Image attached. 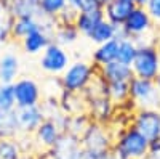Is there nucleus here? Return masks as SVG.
<instances>
[{
  "mask_svg": "<svg viewBox=\"0 0 160 159\" xmlns=\"http://www.w3.org/2000/svg\"><path fill=\"white\" fill-rule=\"evenodd\" d=\"M151 141L133 125H128L114 135L112 151L118 159H142L149 151Z\"/></svg>",
  "mask_w": 160,
  "mask_h": 159,
  "instance_id": "f257e3e1",
  "label": "nucleus"
},
{
  "mask_svg": "<svg viewBox=\"0 0 160 159\" xmlns=\"http://www.w3.org/2000/svg\"><path fill=\"white\" fill-rule=\"evenodd\" d=\"M98 76V68L93 63L78 60L71 63L66 71L59 76V81L64 92H74V93H83L85 88L93 82Z\"/></svg>",
  "mask_w": 160,
  "mask_h": 159,
  "instance_id": "f03ea898",
  "label": "nucleus"
},
{
  "mask_svg": "<svg viewBox=\"0 0 160 159\" xmlns=\"http://www.w3.org/2000/svg\"><path fill=\"white\" fill-rule=\"evenodd\" d=\"M131 71L135 77L151 79L155 81V77L160 72V51L152 40L139 42L136 58L131 64Z\"/></svg>",
  "mask_w": 160,
  "mask_h": 159,
  "instance_id": "7ed1b4c3",
  "label": "nucleus"
},
{
  "mask_svg": "<svg viewBox=\"0 0 160 159\" xmlns=\"http://www.w3.org/2000/svg\"><path fill=\"white\" fill-rule=\"evenodd\" d=\"M157 28L154 21L151 19L149 13L146 11V8L142 7H135L133 11L128 15L127 21L123 23V26L118 29V35H117V40L120 39H135V40L139 44V42H144V37L151 34V32H155Z\"/></svg>",
  "mask_w": 160,
  "mask_h": 159,
  "instance_id": "20e7f679",
  "label": "nucleus"
},
{
  "mask_svg": "<svg viewBox=\"0 0 160 159\" xmlns=\"http://www.w3.org/2000/svg\"><path fill=\"white\" fill-rule=\"evenodd\" d=\"M82 148L96 154L104 156L112 151L114 146V132L109 125L99 124V122H91L83 137L80 138Z\"/></svg>",
  "mask_w": 160,
  "mask_h": 159,
  "instance_id": "39448f33",
  "label": "nucleus"
},
{
  "mask_svg": "<svg viewBox=\"0 0 160 159\" xmlns=\"http://www.w3.org/2000/svg\"><path fill=\"white\" fill-rule=\"evenodd\" d=\"M130 84V101L136 109L141 108H158L160 109V93L155 81L142 77H131Z\"/></svg>",
  "mask_w": 160,
  "mask_h": 159,
  "instance_id": "423d86ee",
  "label": "nucleus"
},
{
  "mask_svg": "<svg viewBox=\"0 0 160 159\" xmlns=\"http://www.w3.org/2000/svg\"><path fill=\"white\" fill-rule=\"evenodd\" d=\"M40 69L50 76H61L66 68L71 64V56L64 47L51 42L42 53H40Z\"/></svg>",
  "mask_w": 160,
  "mask_h": 159,
  "instance_id": "0eeeda50",
  "label": "nucleus"
},
{
  "mask_svg": "<svg viewBox=\"0 0 160 159\" xmlns=\"http://www.w3.org/2000/svg\"><path fill=\"white\" fill-rule=\"evenodd\" d=\"M131 125L148 138L155 141L160 138V109L158 108H141L135 109Z\"/></svg>",
  "mask_w": 160,
  "mask_h": 159,
  "instance_id": "6e6552de",
  "label": "nucleus"
},
{
  "mask_svg": "<svg viewBox=\"0 0 160 159\" xmlns=\"http://www.w3.org/2000/svg\"><path fill=\"white\" fill-rule=\"evenodd\" d=\"M15 90V100L16 108H26V106H35L40 104L43 100L42 87L32 77H19L13 82Z\"/></svg>",
  "mask_w": 160,
  "mask_h": 159,
  "instance_id": "1a4fd4ad",
  "label": "nucleus"
},
{
  "mask_svg": "<svg viewBox=\"0 0 160 159\" xmlns=\"http://www.w3.org/2000/svg\"><path fill=\"white\" fill-rule=\"evenodd\" d=\"M64 134V129L59 122H56L55 119L45 117L43 122L37 127V130L32 134L35 150L38 151H48L53 145H55L59 137Z\"/></svg>",
  "mask_w": 160,
  "mask_h": 159,
  "instance_id": "9d476101",
  "label": "nucleus"
},
{
  "mask_svg": "<svg viewBox=\"0 0 160 159\" xmlns=\"http://www.w3.org/2000/svg\"><path fill=\"white\" fill-rule=\"evenodd\" d=\"M16 121L19 127V134L22 135H32L37 127L43 122L45 113L40 104L35 106H26V108H16Z\"/></svg>",
  "mask_w": 160,
  "mask_h": 159,
  "instance_id": "9b49d317",
  "label": "nucleus"
},
{
  "mask_svg": "<svg viewBox=\"0 0 160 159\" xmlns=\"http://www.w3.org/2000/svg\"><path fill=\"white\" fill-rule=\"evenodd\" d=\"M80 150H82L80 140L64 132L59 140L48 150V154L51 159H77Z\"/></svg>",
  "mask_w": 160,
  "mask_h": 159,
  "instance_id": "f8f14e48",
  "label": "nucleus"
},
{
  "mask_svg": "<svg viewBox=\"0 0 160 159\" xmlns=\"http://www.w3.org/2000/svg\"><path fill=\"white\" fill-rule=\"evenodd\" d=\"M98 77H101L106 84L109 82H130L133 77L131 66L123 64L120 61H112L109 64H104L98 68Z\"/></svg>",
  "mask_w": 160,
  "mask_h": 159,
  "instance_id": "ddd939ff",
  "label": "nucleus"
},
{
  "mask_svg": "<svg viewBox=\"0 0 160 159\" xmlns=\"http://www.w3.org/2000/svg\"><path fill=\"white\" fill-rule=\"evenodd\" d=\"M133 8L135 5L125 2V0H109L104 3V18L117 28H122Z\"/></svg>",
  "mask_w": 160,
  "mask_h": 159,
  "instance_id": "4468645a",
  "label": "nucleus"
},
{
  "mask_svg": "<svg viewBox=\"0 0 160 159\" xmlns=\"http://www.w3.org/2000/svg\"><path fill=\"white\" fill-rule=\"evenodd\" d=\"M51 42H53L51 35L42 28H37L35 31H32L31 34H28L22 39L21 47L28 55H40Z\"/></svg>",
  "mask_w": 160,
  "mask_h": 159,
  "instance_id": "2eb2a0df",
  "label": "nucleus"
},
{
  "mask_svg": "<svg viewBox=\"0 0 160 159\" xmlns=\"http://www.w3.org/2000/svg\"><path fill=\"white\" fill-rule=\"evenodd\" d=\"M59 108L66 116L88 114L87 98L83 93H74V92H62L59 97Z\"/></svg>",
  "mask_w": 160,
  "mask_h": 159,
  "instance_id": "dca6fc26",
  "label": "nucleus"
},
{
  "mask_svg": "<svg viewBox=\"0 0 160 159\" xmlns=\"http://www.w3.org/2000/svg\"><path fill=\"white\" fill-rule=\"evenodd\" d=\"M117 51H118V40L117 39L99 44V45H96V48L91 53V63L95 64L96 68H101L104 64H109V63L117 60Z\"/></svg>",
  "mask_w": 160,
  "mask_h": 159,
  "instance_id": "f3484780",
  "label": "nucleus"
},
{
  "mask_svg": "<svg viewBox=\"0 0 160 159\" xmlns=\"http://www.w3.org/2000/svg\"><path fill=\"white\" fill-rule=\"evenodd\" d=\"M8 11L13 18H19V16L40 18L42 16L40 0H10Z\"/></svg>",
  "mask_w": 160,
  "mask_h": 159,
  "instance_id": "a211bd4d",
  "label": "nucleus"
},
{
  "mask_svg": "<svg viewBox=\"0 0 160 159\" xmlns=\"http://www.w3.org/2000/svg\"><path fill=\"white\" fill-rule=\"evenodd\" d=\"M19 74V58L13 53L0 56V84H13Z\"/></svg>",
  "mask_w": 160,
  "mask_h": 159,
  "instance_id": "6ab92c4d",
  "label": "nucleus"
},
{
  "mask_svg": "<svg viewBox=\"0 0 160 159\" xmlns=\"http://www.w3.org/2000/svg\"><path fill=\"white\" fill-rule=\"evenodd\" d=\"M80 32L77 31L74 23H56V28L51 34V40L61 47H68L77 42Z\"/></svg>",
  "mask_w": 160,
  "mask_h": 159,
  "instance_id": "aec40b11",
  "label": "nucleus"
},
{
  "mask_svg": "<svg viewBox=\"0 0 160 159\" xmlns=\"http://www.w3.org/2000/svg\"><path fill=\"white\" fill-rule=\"evenodd\" d=\"M40 28V21L38 18L32 16H19V18H13L11 21V40H22V39Z\"/></svg>",
  "mask_w": 160,
  "mask_h": 159,
  "instance_id": "412c9836",
  "label": "nucleus"
},
{
  "mask_svg": "<svg viewBox=\"0 0 160 159\" xmlns=\"http://www.w3.org/2000/svg\"><path fill=\"white\" fill-rule=\"evenodd\" d=\"M118 29H120V28L114 26L112 23H109L108 19L104 18L102 21H99V23L95 26V29L88 34L87 39H90L93 44L99 45V44H104V42H108V40H112V39H117Z\"/></svg>",
  "mask_w": 160,
  "mask_h": 159,
  "instance_id": "4be33fe9",
  "label": "nucleus"
},
{
  "mask_svg": "<svg viewBox=\"0 0 160 159\" xmlns=\"http://www.w3.org/2000/svg\"><path fill=\"white\" fill-rule=\"evenodd\" d=\"M104 19V11H93V13H77L74 24L80 35L88 37V34L95 29V26Z\"/></svg>",
  "mask_w": 160,
  "mask_h": 159,
  "instance_id": "5701e85b",
  "label": "nucleus"
},
{
  "mask_svg": "<svg viewBox=\"0 0 160 159\" xmlns=\"http://www.w3.org/2000/svg\"><path fill=\"white\" fill-rule=\"evenodd\" d=\"M91 117L88 114H77V116H68L66 119V124H64V132L69 134L75 138H82L83 134L87 132V129L91 124Z\"/></svg>",
  "mask_w": 160,
  "mask_h": 159,
  "instance_id": "b1692460",
  "label": "nucleus"
},
{
  "mask_svg": "<svg viewBox=\"0 0 160 159\" xmlns=\"http://www.w3.org/2000/svg\"><path fill=\"white\" fill-rule=\"evenodd\" d=\"M19 135L16 111H0V138H18Z\"/></svg>",
  "mask_w": 160,
  "mask_h": 159,
  "instance_id": "393cba45",
  "label": "nucleus"
},
{
  "mask_svg": "<svg viewBox=\"0 0 160 159\" xmlns=\"http://www.w3.org/2000/svg\"><path fill=\"white\" fill-rule=\"evenodd\" d=\"M106 93L115 106L130 101V84L128 82H109L106 84Z\"/></svg>",
  "mask_w": 160,
  "mask_h": 159,
  "instance_id": "a878e982",
  "label": "nucleus"
},
{
  "mask_svg": "<svg viewBox=\"0 0 160 159\" xmlns=\"http://www.w3.org/2000/svg\"><path fill=\"white\" fill-rule=\"evenodd\" d=\"M138 42L135 39H120L118 40V51H117V61L123 63V64H128L131 66L133 61L136 58V51H138Z\"/></svg>",
  "mask_w": 160,
  "mask_h": 159,
  "instance_id": "bb28decb",
  "label": "nucleus"
},
{
  "mask_svg": "<svg viewBox=\"0 0 160 159\" xmlns=\"http://www.w3.org/2000/svg\"><path fill=\"white\" fill-rule=\"evenodd\" d=\"M24 156L16 138H0V159H21Z\"/></svg>",
  "mask_w": 160,
  "mask_h": 159,
  "instance_id": "cd10ccee",
  "label": "nucleus"
},
{
  "mask_svg": "<svg viewBox=\"0 0 160 159\" xmlns=\"http://www.w3.org/2000/svg\"><path fill=\"white\" fill-rule=\"evenodd\" d=\"M68 8V0H40L42 16L56 19L61 13Z\"/></svg>",
  "mask_w": 160,
  "mask_h": 159,
  "instance_id": "c85d7f7f",
  "label": "nucleus"
},
{
  "mask_svg": "<svg viewBox=\"0 0 160 159\" xmlns=\"http://www.w3.org/2000/svg\"><path fill=\"white\" fill-rule=\"evenodd\" d=\"M11 21L13 16L10 15L8 8L0 0V44H8L11 40Z\"/></svg>",
  "mask_w": 160,
  "mask_h": 159,
  "instance_id": "c756f323",
  "label": "nucleus"
},
{
  "mask_svg": "<svg viewBox=\"0 0 160 159\" xmlns=\"http://www.w3.org/2000/svg\"><path fill=\"white\" fill-rule=\"evenodd\" d=\"M11 109H16L13 84H0V111H11Z\"/></svg>",
  "mask_w": 160,
  "mask_h": 159,
  "instance_id": "7c9ffc66",
  "label": "nucleus"
},
{
  "mask_svg": "<svg viewBox=\"0 0 160 159\" xmlns=\"http://www.w3.org/2000/svg\"><path fill=\"white\" fill-rule=\"evenodd\" d=\"M75 11L77 13L104 11V2H102V0H77Z\"/></svg>",
  "mask_w": 160,
  "mask_h": 159,
  "instance_id": "2f4dec72",
  "label": "nucleus"
},
{
  "mask_svg": "<svg viewBox=\"0 0 160 159\" xmlns=\"http://www.w3.org/2000/svg\"><path fill=\"white\" fill-rule=\"evenodd\" d=\"M144 8L149 13V16L154 21L155 28L158 29L160 28V0H148V3H146Z\"/></svg>",
  "mask_w": 160,
  "mask_h": 159,
  "instance_id": "473e14b6",
  "label": "nucleus"
},
{
  "mask_svg": "<svg viewBox=\"0 0 160 159\" xmlns=\"http://www.w3.org/2000/svg\"><path fill=\"white\" fill-rule=\"evenodd\" d=\"M142 159H160V138L155 141H151L149 151Z\"/></svg>",
  "mask_w": 160,
  "mask_h": 159,
  "instance_id": "72a5a7b5",
  "label": "nucleus"
},
{
  "mask_svg": "<svg viewBox=\"0 0 160 159\" xmlns=\"http://www.w3.org/2000/svg\"><path fill=\"white\" fill-rule=\"evenodd\" d=\"M101 156H96V154H93V153H90V151H87V150H80V153L77 154V159H99Z\"/></svg>",
  "mask_w": 160,
  "mask_h": 159,
  "instance_id": "f704fd0d",
  "label": "nucleus"
},
{
  "mask_svg": "<svg viewBox=\"0 0 160 159\" xmlns=\"http://www.w3.org/2000/svg\"><path fill=\"white\" fill-rule=\"evenodd\" d=\"M154 44L157 45V48H158V51H160V28L157 29V32H155V35H154Z\"/></svg>",
  "mask_w": 160,
  "mask_h": 159,
  "instance_id": "c9c22d12",
  "label": "nucleus"
},
{
  "mask_svg": "<svg viewBox=\"0 0 160 159\" xmlns=\"http://www.w3.org/2000/svg\"><path fill=\"white\" fill-rule=\"evenodd\" d=\"M146 3H148V0H136V3H135V7H146Z\"/></svg>",
  "mask_w": 160,
  "mask_h": 159,
  "instance_id": "e433bc0d",
  "label": "nucleus"
},
{
  "mask_svg": "<svg viewBox=\"0 0 160 159\" xmlns=\"http://www.w3.org/2000/svg\"><path fill=\"white\" fill-rule=\"evenodd\" d=\"M75 5H77V0H68V7H71V8L75 10Z\"/></svg>",
  "mask_w": 160,
  "mask_h": 159,
  "instance_id": "4c0bfd02",
  "label": "nucleus"
},
{
  "mask_svg": "<svg viewBox=\"0 0 160 159\" xmlns=\"http://www.w3.org/2000/svg\"><path fill=\"white\" fill-rule=\"evenodd\" d=\"M155 84H157V88H158V93H160V72H158V76L155 77Z\"/></svg>",
  "mask_w": 160,
  "mask_h": 159,
  "instance_id": "58836bf2",
  "label": "nucleus"
},
{
  "mask_svg": "<svg viewBox=\"0 0 160 159\" xmlns=\"http://www.w3.org/2000/svg\"><path fill=\"white\" fill-rule=\"evenodd\" d=\"M125 2H128V3H133V5H135V3H136V0H125Z\"/></svg>",
  "mask_w": 160,
  "mask_h": 159,
  "instance_id": "ea45409f",
  "label": "nucleus"
},
{
  "mask_svg": "<svg viewBox=\"0 0 160 159\" xmlns=\"http://www.w3.org/2000/svg\"><path fill=\"white\" fill-rule=\"evenodd\" d=\"M102 2H104V3H106V2H109V0H102Z\"/></svg>",
  "mask_w": 160,
  "mask_h": 159,
  "instance_id": "a19ab883",
  "label": "nucleus"
}]
</instances>
